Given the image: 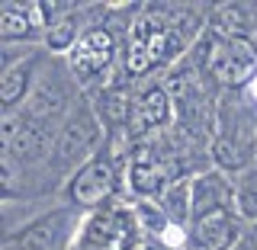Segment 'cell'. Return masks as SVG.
Segmentation results:
<instances>
[{
    "label": "cell",
    "instance_id": "obj_7",
    "mask_svg": "<svg viewBox=\"0 0 257 250\" xmlns=\"http://www.w3.org/2000/svg\"><path fill=\"white\" fill-rule=\"evenodd\" d=\"M190 237H193V247L199 250H231V244L238 240V224H235L231 208L196 215Z\"/></svg>",
    "mask_w": 257,
    "mask_h": 250
},
{
    "label": "cell",
    "instance_id": "obj_18",
    "mask_svg": "<svg viewBox=\"0 0 257 250\" xmlns=\"http://www.w3.org/2000/svg\"><path fill=\"white\" fill-rule=\"evenodd\" d=\"M212 157L215 164L225 167V170H241V167L247 164V154L241 151V141H235L231 135H222V138H215L212 144Z\"/></svg>",
    "mask_w": 257,
    "mask_h": 250
},
{
    "label": "cell",
    "instance_id": "obj_4",
    "mask_svg": "<svg viewBox=\"0 0 257 250\" xmlns=\"http://www.w3.org/2000/svg\"><path fill=\"white\" fill-rule=\"evenodd\" d=\"M96 141H100V122L93 119L90 109H80L77 116L68 119V125L61 128L58 141H55V160L61 164V170L80 164L84 167L90 160Z\"/></svg>",
    "mask_w": 257,
    "mask_h": 250
},
{
    "label": "cell",
    "instance_id": "obj_2",
    "mask_svg": "<svg viewBox=\"0 0 257 250\" xmlns=\"http://www.w3.org/2000/svg\"><path fill=\"white\" fill-rule=\"evenodd\" d=\"M203 55V68H209L215 84L222 87H241L254 77L257 71V48L244 36H206L199 45Z\"/></svg>",
    "mask_w": 257,
    "mask_h": 250
},
{
    "label": "cell",
    "instance_id": "obj_23",
    "mask_svg": "<svg viewBox=\"0 0 257 250\" xmlns=\"http://www.w3.org/2000/svg\"><path fill=\"white\" fill-rule=\"evenodd\" d=\"M142 250H164V247H161V244H145Z\"/></svg>",
    "mask_w": 257,
    "mask_h": 250
},
{
    "label": "cell",
    "instance_id": "obj_19",
    "mask_svg": "<svg viewBox=\"0 0 257 250\" xmlns=\"http://www.w3.org/2000/svg\"><path fill=\"white\" fill-rule=\"evenodd\" d=\"M80 42L77 39V26H74V20H64L58 23L55 29H48V36H45V45L52 48V52H74V45Z\"/></svg>",
    "mask_w": 257,
    "mask_h": 250
},
{
    "label": "cell",
    "instance_id": "obj_24",
    "mask_svg": "<svg viewBox=\"0 0 257 250\" xmlns=\"http://www.w3.org/2000/svg\"><path fill=\"white\" fill-rule=\"evenodd\" d=\"M254 237H257V231H254Z\"/></svg>",
    "mask_w": 257,
    "mask_h": 250
},
{
    "label": "cell",
    "instance_id": "obj_5",
    "mask_svg": "<svg viewBox=\"0 0 257 250\" xmlns=\"http://www.w3.org/2000/svg\"><path fill=\"white\" fill-rule=\"evenodd\" d=\"M112 58H116V39H112V32L93 29L74 45V52H71V71H74L77 80L90 84V80L106 74Z\"/></svg>",
    "mask_w": 257,
    "mask_h": 250
},
{
    "label": "cell",
    "instance_id": "obj_6",
    "mask_svg": "<svg viewBox=\"0 0 257 250\" xmlns=\"http://www.w3.org/2000/svg\"><path fill=\"white\" fill-rule=\"evenodd\" d=\"M112 157L109 154H96L84 167H77V173L68 180L71 199L80 205H103L112 196Z\"/></svg>",
    "mask_w": 257,
    "mask_h": 250
},
{
    "label": "cell",
    "instance_id": "obj_17",
    "mask_svg": "<svg viewBox=\"0 0 257 250\" xmlns=\"http://www.w3.org/2000/svg\"><path fill=\"white\" fill-rule=\"evenodd\" d=\"M0 32H4V42H23V39H29L32 23L16 4H7L4 16H0Z\"/></svg>",
    "mask_w": 257,
    "mask_h": 250
},
{
    "label": "cell",
    "instance_id": "obj_8",
    "mask_svg": "<svg viewBox=\"0 0 257 250\" xmlns=\"http://www.w3.org/2000/svg\"><path fill=\"white\" fill-rule=\"evenodd\" d=\"M128 183H132V189L139 192V196L151 199L158 196V192H164L167 186V170L164 164L155 157V151L151 148H135V157H132V167H128Z\"/></svg>",
    "mask_w": 257,
    "mask_h": 250
},
{
    "label": "cell",
    "instance_id": "obj_16",
    "mask_svg": "<svg viewBox=\"0 0 257 250\" xmlns=\"http://www.w3.org/2000/svg\"><path fill=\"white\" fill-rule=\"evenodd\" d=\"M164 208L171 221H190L193 215V183H174L164 192Z\"/></svg>",
    "mask_w": 257,
    "mask_h": 250
},
{
    "label": "cell",
    "instance_id": "obj_20",
    "mask_svg": "<svg viewBox=\"0 0 257 250\" xmlns=\"http://www.w3.org/2000/svg\"><path fill=\"white\" fill-rule=\"evenodd\" d=\"M32 7L39 10V23L48 26V29H55L58 23H64L61 10H71V4H55V0H39V4H32Z\"/></svg>",
    "mask_w": 257,
    "mask_h": 250
},
{
    "label": "cell",
    "instance_id": "obj_12",
    "mask_svg": "<svg viewBox=\"0 0 257 250\" xmlns=\"http://www.w3.org/2000/svg\"><path fill=\"white\" fill-rule=\"evenodd\" d=\"M132 106L125 87H109L106 93L100 96V122L106 128H122L125 122H132Z\"/></svg>",
    "mask_w": 257,
    "mask_h": 250
},
{
    "label": "cell",
    "instance_id": "obj_14",
    "mask_svg": "<svg viewBox=\"0 0 257 250\" xmlns=\"http://www.w3.org/2000/svg\"><path fill=\"white\" fill-rule=\"evenodd\" d=\"M61 218L64 215H45L42 221L29 224L23 234L13 237V247H20V250H52L55 237H58V228H61Z\"/></svg>",
    "mask_w": 257,
    "mask_h": 250
},
{
    "label": "cell",
    "instance_id": "obj_15",
    "mask_svg": "<svg viewBox=\"0 0 257 250\" xmlns=\"http://www.w3.org/2000/svg\"><path fill=\"white\" fill-rule=\"evenodd\" d=\"M26 93H29V61L10 64L4 71V84H0V103H4V109H13Z\"/></svg>",
    "mask_w": 257,
    "mask_h": 250
},
{
    "label": "cell",
    "instance_id": "obj_9",
    "mask_svg": "<svg viewBox=\"0 0 257 250\" xmlns=\"http://www.w3.org/2000/svg\"><path fill=\"white\" fill-rule=\"evenodd\" d=\"M48 151H52V135H48V128L42 122H23L20 132L7 141L4 154H10L16 164H36V160L48 157Z\"/></svg>",
    "mask_w": 257,
    "mask_h": 250
},
{
    "label": "cell",
    "instance_id": "obj_11",
    "mask_svg": "<svg viewBox=\"0 0 257 250\" xmlns=\"http://www.w3.org/2000/svg\"><path fill=\"white\" fill-rule=\"evenodd\" d=\"M171 119V96H167L164 87H148L135 96V106H132V122L139 132H148V128H161L167 125ZM128 122V125H132Z\"/></svg>",
    "mask_w": 257,
    "mask_h": 250
},
{
    "label": "cell",
    "instance_id": "obj_3",
    "mask_svg": "<svg viewBox=\"0 0 257 250\" xmlns=\"http://www.w3.org/2000/svg\"><path fill=\"white\" fill-rule=\"evenodd\" d=\"M71 250H142L139 247V215L125 205H106L80 224Z\"/></svg>",
    "mask_w": 257,
    "mask_h": 250
},
{
    "label": "cell",
    "instance_id": "obj_21",
    "mask_svg": "<svg viewBox=\"0 0 257 250\" xmlns=\"http://www.w3.org/2000/svg\"><path fill=\"white\" fill-rule=\"evenodd\" d=\"M238 212L244 218H257V186H241L238 189Z\"/></svg>",
    "mask_w": 257,
    "mask_h": 250
},
{
    "label": "cell",
    "instance_id": "obj_1",
    "mask_svg": "<svg viewBox=\"0 0 257 250\" xmlns=\"http://www.w3.org/2000/svg\"><path fill=\"white\" fill-rule=\"evenodd\" d=\"M187 42H190V32H183L180 23H171L164 13H155V10L139 13L125 48V71L132 77H139L145 71L158 68V64L174 61L187 48Z\"/></svg>",
    "mask_w": 257,
    "mask_h": 250
},
{
    "label": "cell",
    "instance_id": "obj_13",
    "mask_svg": "<svg viewBox=\"0 0 257 250\" xmlns=\"http://www.w3.org/2000/svg\"><path fill=\"white\" fill-rule=\"evenodd\" d=\"M64 109V93L58 84H52V80H45V84H39L36 90H32V100H29V122H45V119L52 116H61Z\"/></svg>",
    "mask_w": 257,
    "mask_h": 250
},
{
    "label": "cell",
    "instance_id": "obj_10",
    "mask_svg": "<svg viewBox=\"0 0 257 250\" xmlns=\"http://www.w3.org/2000/svg\"><path fill=\"white\" fill-rule=\"evenodd\" d=\"M231 202H235V192L219 170L199 173L193 180V218L206 212H219V208H231Z\"/></svg>",
    "mask_w": 257,
    "mask_h": 250
},
{
    "label": "cell",
    "instance_id": "obj_22",
    "mask_svg": "<svg viewBox=\"0 0 257 250\" xmlns=\"http://www.w3.org/2000/svg\"><path fill=\"white\" fill-rule=\"evenodd\" d=\"M135 212L142 215V224H145V228H151V231H161V228H164V215L155 212L148 202H139V208H135Z\"/></svg>",
    "mask_w": 257,
    "mask_h": 250
}]
</instances>
